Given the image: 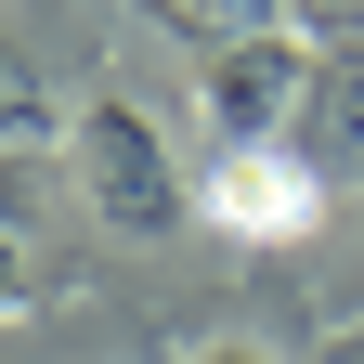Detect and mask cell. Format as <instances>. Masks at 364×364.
I'll list each match as a JSON object with an SVG mask.
<instances>
[{"label": "cell", "instance_id": "6da1fadb", "mask_svg": "<svg viewBox=\"0 0 364 364\" xmlns=\"http://www.w3.org/2000/svg\"><path fill=\"white\" fill-rule=\"evenodd\" d=\"M65 182H78V208L105 221V235H130V247H156V235L196 221V169L169 156V130L130 105V91H91V105H78V130H65Z\"/></svg>", "mask_w": 364, "mask_h": 364}, {"label": "cell", "instance_id": "7a4b0ae2", "mask_svg": "<svg viewBox=\"0 0 364 364\" xmlns=\"http://www.w3.org/2000/svg\"><path fill=\"white\" fill-rule=\"evenodd\" d=\"M299 91H312V39L299 26H247V39H221L196 65V117H208V144H287Z\"/></svg>", "mask_w": 364, "mask_h": 364}, {"label": "cell", "instance_id": "3957f363", "mask_svg": "<svg viewBox=\"0 0 364 364\" xmlns=\"http://www.w3.org/2000/svg\"><path fill=\"white\" fill-rule=\"evenodd\" d=\"M196 221L235 235V247H299L312 221H326V182H312L287 144H221L196 169Z\"/></svg>", "mask_w": 364, "mask_h": 364}, {"label": "cell", "instance_id": "277c9868", "mask_svg": "<svg viewBox=\"0 0 364 364\" xmlns=\"http://www.w3.org/2000/svg\"><path fill=\"white\" fill-rule=\"evenodd\" d=\"M287 156L312 182H364V39H338V53H312V91H299V130Z\"/></svg>", "mask_w": 364, "mask_h": 364}, {"label": "cell", "instance_id": "5b68a950", "mask_svg": "<svg viewBox=\"0 0 364 364\" xmlns=\"http://www.w3.org/2000/svg\"><path fill=\"white\" fill-rule=\"evenodd\" d=\"M39 130H53V78H39V53L0 26V156H14V144H39Z\"/></svg>", "mask_w": 364, "mask_h": 364}, {"label": "cell", "instance_id": "8992f818", "mask_svg": "<svg viewBox=\"0 0 364 364\" xmlns=\"http://www.w3.org/2000/svg\"><path fill=\"white\" fill-rule=\"evenodd\" d=\"M39 299V260H26V169L0 156V326Z\"/></svg>", "mask_w": 364, "mask_h": 364}, {"label": "cell", "instance_id": "52a82bcc", "mask_svg": "<svg viewBox=\"0 0 364 364\" xmlns=\"http://www.w3.org/2000/svg\"><path fill=\"white\" fill-rule=\"evenodd\" d=\"M144 14H169V26H196L208 53H221V39H247V26H287V0H144Z\"/></svg>", "mask_w": 364, "mask_h": 364}, {"label": "cell", "instance_id": "ba28073f", "mask_svg": "<svg viewBox=\"0 0 364 364\" xmlns=\"http://www.w3.org/2000/svg\"><path fill=\"white\" fill-rule=\"evenodd\" d=\"M287 14H299V39L312 26H326V39H364V0H287Z\"/></svg>", "mask_w": 364, "mask_h": 364}, {"label": "cell", "instance_id": "9c48e42d", "mask_svg": "<svg viewBox=\"0 0 364 364\" xmlns=\"http://www.w3.org/2000/svg\"><path fill=\"white\" fill-rule=\"evenodd\" d=\"M196 364H273V351H260V338H208Z\"/></svg>", "mask_w": 364, "mask_h": 364}]
</instances>
